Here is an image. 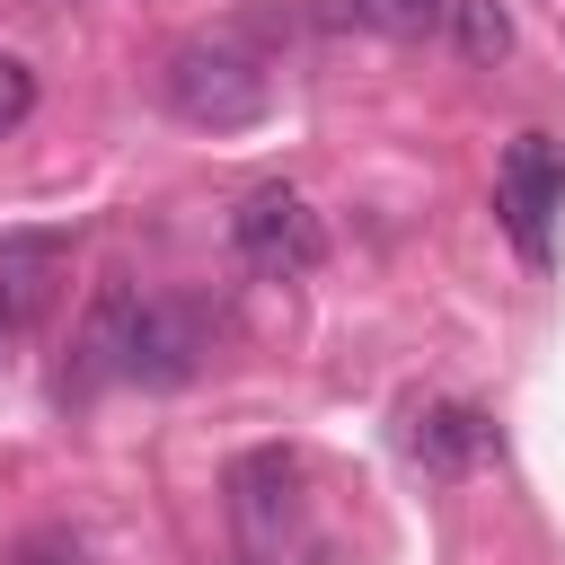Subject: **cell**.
I'll return each mask as SVG.
<instances>
[{
	"label": "cell",
	"instance_id": "1",
	"mask_svg": "<svg viewBox=\"0 0 565 565\" xmlns=\"http://www.w3.org/2000/svg\"><path fill=\"white\" fill-rule=\"evenodd\" d=\"M159 97H168V115L194 124V132H247V124L274 106V71H265V53H256L247 35L221 26V35H185V44L168 53Z\"/></svg>",
	"mask_w": 565,
	"mask_h": 565
},
{
	"label": "cell",
	"instance_id": "2",
	"mask_svg": "<svg viewBox=\"0 0 565 565\" xmlns=\"http://www.w3.org/2000/svg\"><path fill=\"white\" fill-rule=\"evenodd\" d=\"M230 247H238L247 274L291 282V274H309V265L327 256V230H318V212H309L291 185H256V194H238V212H230Z\"/></svg>",
	"mask_w": 565,
	"mask_h": 565
},
{
	"label": "cell",
	"instance_id": "3",
	"mask_svg": "<svg viewBox=\"0 0 565 565\" xmlns=\"http://www.w3.org/2000/svg\"><path fill=\"white\" fill-rule=\"evenodd\" d=\"M494 212H503L512 247H521L530 265H547V221L565 212V150H556L547 132H521V141L503 150V168H494Z\"/></svg>",
	"mask_w": 565,
	"mask_h": 565
},
{
	"label": "cell",
	"instance_id": "4",
	"mask_svg": "<svg viewBox=\"0 0 565 565\" xmlns=\"http://www.w3.org/2000/svg\"><path fill=\"white\" fill-rule=\"evenodd\" d=\"M230 512H238V539L265 556V547H282V530H291V512H300V459L291 450H247L238 468H230Z\"/></svg>",
	"mask_w": 565,
	"mask_h": 565
},
{
	"label": "cell",
	"instance_id": "5",
	"mask_svg": "<svg viewBox=\"0 0 565 565\" xmlns=\"http://www.w3.org/2000/svg\"><path fill=\"white\" fill-rule=\"evenodd\" d=\"M494 450V424L477 415V406H433V415H415V459L433 468V477H459V468H477Z\"/></svg>",
	"mask_w": 565,
	"mask_h": 565
},
{
	"label": "cell",
	"instance_id": "6",
	"mask_svg": "<svg viewBox=\"0 0 565 565\" xmlns=\"http://www.w3.org/2000/svg\"><path fill=\"white\" fill-rule=\"evenodd\" d=\"M53 265H62V230L0 238V318H26L44 300V282H53Z\"/></svg>",
	"mask_w": 565,
	"mask_h": 565
},
{
	"label": "cell",
	"instance_id": "7",
	"mask_svg": "<svg viewBox=\"0 0 565 565\" xmlns=\"http://www.w3.org/2000/svg\"><path fill=\"white\" fill-rule=\"evenodd\" d=\"M450 35H459L468 62H503L512 53V18L494 0H450Z\"/></svg>",
	"mask_w": 565,
	"mask_h": 565
},
{
	"label": "cell",
	"instance_id": "8",
	"mask_svg": "<svg viewBox=\"0 0 565 565\" xmlns=\"http://www.w3.org/2000/svg\"><path fill=\"white\" fill-rule=\"evenodd\" d=\"M362 26H380V35H433V26H450V0H344Z\"/></svg>",
	"mask_w": 565,
	"mask_h": 565
},
{
	"label": "cell",
	"instance_id": "9",
	"mask_svg": "<svg viewBox=\"0 0 565 565\" xmlns=\"http://www.w3.org/2000/svg\"><path fill=\"white\" fill-rule=\"evenodd\" d=\"M26 115H35V71L18 53H0V132H18Z\"/></svg>",
	"mask_w": 565,
	"mask_h": 565
},
{
	"label": "cell",
	"instance_id": "10",
	"mask_svg": "<svg viewBox=\"0 0 565 565\" xmlns=\"http://www.w3.org/2000/svg\"><path fill=\"white\" fill-rule=\"evenodd\" d=\"M26 565H79V547H62V539H35V547H26Z\"/></svg>",
	"mask_w": 565,
	"mask_h": 565
},
{
	"label": "cell",
	"instance_id": "11",
	"mask_svg": "<svg viewBox=\"0 0 565 565\" xmlns=\"http://www.w3.org/2000/svg\"><path fill=\"white\" fill-rule=\"evenodd\" d=\"M0 335H9V318H0Z\"/></svg>",
	"mask_w": 565,
	"mask_h": 565
}]
</instances>
